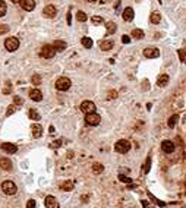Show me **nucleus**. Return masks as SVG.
<instances>
[{
  "label": "nucleus",
  "mask_w": 186,
  "mask_h": 208,
  "mask_svg": "<svg viewBox=\"0 0 186 208\" xmlns=\"http://www.w3.org/2000/svg\"><path fill=\"white\" fill-rule=\"evenodd\" d=\"M5 48L8 51H16L19 48V40L16 37H9L5 40Z\"/></svg>",
  "instance_id": "f257e3e1"
},
{
  "label": "nucleus",
  "mask_w": 186,
  "mask_h": 208,
  "mask_svg": "<svg viewBox=\"0 0 186 208\" xmlns=\"http://www.w3.org/2000/svg\"><path fill=\"white\" fill-rule=\"evenodd\" d=\"M2 191H3L6 195H15V194L18 192V188H16V185H15L12 180H5V182L2 183Z\"/></svg>",
  "instance_id": "f03ea898"
},
{
  "label": "nucleus",
  "mask_w": 186,
  "mask_h": 208,
  "mask_svg": "<svg viewBox=\"0 0 186 208\" xmlns=\"http://www.w3.org/2000/svg\"><path fill=\"white\" fill-rule=\"evenodd\" d=\"M70 87H72V82H70L69 78L62 76V78H59V79L56 81V88H57L59 91H67Z\"/></svg>",
  "instance_id": "7ed1b4c3"
},
{
  "label": "nucleus",
  "mask_w": 186,
  "mask_h": 208,
  "mask_svg": "<svg viewBox=\"0 0 186 208\" xmlns=\"http://www.w3.org/2000/svg\"><path fill=\"white\" fill-rule=\"evenodd\" d=\"M114 150L117 151V153L120 154H126L129 150H131V142L129 141H126V139H120V141H117L116 145H114Z\"/></svg>",
  "instance_id": "20e7f679"
},
{
  "label": "nucleus",
  "mask_w": 186,
  "mask_h": 208,
  "mask_svg": "<svg viewBox=\"0 0 186 208\" xmlns=\"http://www.w3.org/2000/svg\"><path fill=\"white\" fill-rule=\"evenodd\" d=\"M85 122H87V125H89V126H97V125H100V122H101V117H100V114H97L95 111L87 113L85 114Z\"/></svg>",
  "instance_id": "39448f33"
},
{
  "label": "nucleus",
  "mask_w": 186,
  "mask_h": 208,
  "mask_svg": "<svg viewBox=\"0 0 186 208\" xmlns=\"http://www.w3.org/2000/svg\"><path fill=\"white\" fill-rule=\"evenodd\" d=\"M56 54V50L53 45H50V44H45L43 45V48H41V51H40V56L44 57V59H53Z\"/></svg>",
  "instance_id": "423d86ee"
},
{
  "label": "nucleus",
  "mask_w": 186,
  "mask_h": 208,
  "mask_svg": "<svg viewBox=\"0 0 186 208\" xmlns=\"http://www.w3.org/2000/svg\"><path fill=\"white\" fill-rule=\"evenodd\" d=\"M144 56L148 57V59H157L160 56V50L155 48V47H148V48L144 50Z\"/></svg>",
  "instance_id": "0eeeda50"
},
{
  "label": "nucleus",
  "mask_w": 186,
  "mask_h": 208,
  "mask_svg": "<svg viewBox=\"0 0 186 208\" xmlns=\"http://www.w3.org/2000/svg\"><path fill=\"white\" fill-rule=\"evenodd\" d=\"M81 110L87 114V113H92V111H95V104L92 103V101H89V100H87V101H84L82 104H81Z\"/></svg>",
  "instance_id": "6e6552de"
},
{
  "label": "nucleus",
  "mask_w": 186,
  "mask_h": 208,
  "mask_svg": "<svg viewBox=\"0 0 186 208\" xmlns=\"http://www.w3.org/2000/svg\"><path fill=\"white\" fill-rule=\"evenodd\" d=\"M19 5H21L22 9L26 12H31L35 9V0H21Z\"/></svg>",
  "instance_id": "1a4fd4ad"
},
{
  "label": "nucleus",
  "mask_w": 186,
  "mask_h": 208,
  "mask_svg": "<svg viewBox=\"0 0 186 208\" xmlns=\"http://www.w3.org/2000/svg\"><path fill=\"white\" fill-rule=\"evenodd\" d=\"M56 13H57V9H56L53 5H47L43 9V15L45 18H54Z\"/></svg>",
  "instance_id": "9d476101"
},
{
  "label": "nucleus",
  "mask_w": 186,
  "mask_h": 208,
  "mask_svg": "<svg viewBox=\"0 0 186 208\" xmlns=\"http://www.w3.org/2000/svg\"><path fill=\"white\" fill-rule=\"evenodd\" d=\"M0 147H2V150H3L5 153H8V154H15L18 151V147H16L15 144H11V142H3Z\"/></svg>",
  "instance_id": "9b49d317"
},
{
  "label": "nucleus",
  "mask_w": 186,
  "mask_h": 208,
  "mask_svg": "<svg viewBox=\"0 0 186 208\" xmlns=\"http://www.w3.org/2000/svg\"><path fill=\"white\" fill-rule=\"evenodd\" d=\"M29 98L33 101H41L43 100V92L38 89V88H34L29 91Z\"/></svg>",
  "instance_id": "f8f14e48"
},
{
  "label": "nucleus",
  "mask_w": 186,
  "mask_h": 208,
  "mask_svg": "<svg viewBox=\"0 0 186 208\" xmlns=\"http://www.w3.org/2000/svg\"><path fill=\"white\" fill-rule=\"evenodd\" d=\"M161 150L167 154L173 153V151H175V144L172 142V141H163V142H161Z\"/></svg>",
  "instance_id": "ddd939ff"
},
{
  "label": "nucleus",
  "mask_w": 186,
  "mask_h": 208,
  "mask_svg": "<svg viewBox=\"0 0 186 208\" xmlns=\"http://www.w3.org/2000/svg\"><path fill=\"white\" fill-rule=\"evenodd\" d=\"M31 131H33V136L34 138H40L43 135V126L40 123H34L31 126Z\"/></svg>",
  "instance_id": "4468645a"
},
{
  "label": "nucleus",
  "mask_w": 186,
  "mask_h": 208,
  "mask_svg": "<svg viewBox=\"0 0 186 208\" xmlns=\"http://www.w3.org/2000/svg\"><path fill=\"white\" fill-rule=\"evenodd\" d=\"M133 16H135V13H133V9H132V8H126V9L123 11V13H122V18H123L126 22H131L132 19H133Z\"/></svg>",
  "instance_id": "2eb2a0df"
},
{
  "label": "nucleus",
  "mask_w": 186,
  "mask_h": 208,
  "mask_svg": "<svg viewBox=\"0 0 186 208\" xmlns=\"http://www.w3.org/2000/svg\"><path fill=\"white\" fill-rule=\"evenodd\" d=\"M45 207L47 208H59V204H57V199L54 197H47L45 201H44Z\"/></svg>",
  "instance_id": "dca6fc26"
},
{
  "label": "nucleus",
  "mask_w": 186,
  "mask_h": 208,
  "mask_svg": "<svg viewBox=\"0 0 186 208\" xmlns=\"http://www.w3.org/2000/svg\"><path fill=\"white\" fill-rule=\"evenodd\" d=\"M0 169H3V170H12V161L9 158H6V157H3V158H0Z\"/></svg>",
  "instance_id": "f3484780"
},
{
  "label": "nucleus",
  "mask_w": 186,
  "mask_h": 208,
  "mask_svg": "<svg viewBox=\"0 0 186 208\" xmlns=\"http://www.w3.org/2000/svg\"><path fill=\"white\" fill-rule=\"evenodd\" d=\"M113 45H114V41L113 40H104V41L100 43L101 50H110V48H113Z\"/></svg>",
  "instance_id": "a211bd4d"
},
{
  "label": "nucleus",
  "mask_w": 186,
  "mask_h": 208,
  "mask_svg": "<svg viewBox=\"0 0 186 208\" xmlns=\"http://www.w3.org/2000/svg\"><path fill=\"white\" fill-rule=\"evenodd\" d=\"M167 82H169V75H167V73L160 75V78L157 79V85H158V87H166Z\"/></svg>",
  "instance_id": "6ab92c4d"
},
{
  "label": "nucleus",
  "mask_w": 186,
  "mask_h": 208,
  "mask_svg": "<svg viewBox=\"0 0 186 208\" xmlns=\"http://www.w3.org/2000/svg\"><path fill=\"white\" fill-rule=\"evenodd\" d=\"M53 47H54L56 51H63L66 48V43L65 41H62V40H56L54 44H53Z\"/></svg>",
  "instance_id": "aec40b11"
},
{
  "label": "nucleus",
  "mask_w": 186,
  "mask_h": 208,
  "mask_svg": "<svg viewBox=\"0 0 186 208\" xmlns=\"http://www.w3.org/2000/svg\"><path fill=\"white\" fill-rule=\"evenodd\" d=\"M106 28H107V35H111V34L116 33L117 25H116L114 22H107V23H106Z\"/></svg>",
  "instance_id": "412c9836"
},
{
  "label": "nucleus",
  "mask_w": 186,
  "mask_h": 208,
  "mask_svg": "<svg viewBox=\"0 0 186 208\" xmlns=\"http://www.w3.org/2000/svg\"><path fill=\"white\" fill-rule=\"evenodd\" d=\"M132 37H133L135 40H142L144 38V31L142 29H139V28H135V29L132 31Z\"/></svg>",
  "instance_id": "4be33fe9"
},
{
  "label": "nucleus",
  "mask_w": 186,
  "mask_h": 208,
  "mask_svg": "<svg viewBox=\"0 0 186 208\" xmlns=\"http://www.w3.org/2000/svg\"><path fill=\"white\" fill-rule=\"evenodd\" d=\"M150 21L153 22V23H160V21H161V15H160L158 12H154V13H151V16H150Z\"/></svg>",
  "instance_id": "5701e85b"
},
{
  "label": "nucleus",
  "mask_w": 186,
  "mask_h": 208,
  "mask_svg": "<svg viewBox=\"0 0 186 208\" xmlns=\"http://www.w3.org/2000/svg\"><path fill=\"white\" fill-rule=\"evenodd\" d=\"M81 43H82V45H84L85 48H91V47H92V40H91L89 37H84V38L81 40Z\"/></svg>",
  "instance_id": "b1692460"
},
{
  "label": "nucleus",
  "mask_w": 186,
  "mask_h": 208,
  "mask_svg": "<svg viewBox=\"0 0 186 208\" xmlns=\"http://www.w3.org/2000/svg\"><path fill=\"white\" fill-rule=\"evenodd\" d=\"M62 189L63 191H72L73 189V180H66L65 183H62Z\"/></svg>",
  "instance_id": "393cba45"
},
{
  "label": "nucleus",
  "mask_w": 186,
  "mask_h": 208,
  "mask_svg": "<svg viewBox=\"0 0 186 208\" xmlns=\"http://www.w3.org/2000/svg\"><path fill=\"white\" fill-rule=\"evenodd\" d=\"M29 117H31V119H33V120H40V119H41V116H40V113H38V111H37V110L35 109H31L29 110Z\"/></svg>",
  "instance_id": "a878e982"
},
{
  "label": "nucleus",
  "mask_w": 186,
  "mask_h": 208,
  "mask_svg": "<svg viewBox=\"0 0 186 208\" xmlns=\"http://www.w3.org/2000/svg\"><path fill=\"white\" fill-rule=\"evenodd\" d=\"M177 120H179V114H173L170 119H169V122H167V125L170 126V128H175L176 123H177Z\"/></svg>",
  "instance_id": "bb28decb"
},
{
  "label": "nucleus",
  "mask_w": 186,
  "mask_h": 208,
  "mask_svg": "<svg viewBox=\"0 0 186 208\" xmlns=\"http://www.w3.org/2000/svg\"><path fill=\"white\" fill-rule=\"evenodd\" d=\"M6 12H8V6H6V3H5L3 0H0V18L5 16Z\"/></svg>",
  "instance_id": "cd10ccee"
},
{
  "label": "nucleus",
  "mask_w": 186,
  "mask_h": 208,
  "mask_svg": "<svg viewBox=\"0 0 186 208\" xmlns=\"http://www.w3.org/2000/svg\"><path fill=\"white\" fill-rule=\"evenodd\" d=\"M103 169H104V167H103V164H100V163H95V164L92 166V170H94V173H97V175L103 172Z\"/></svg>",
  "instance_id": "c85d7f7f"
},
{
  "label": "nucleus",
  "mask_w": 186,
  "mask_h": 208,
  "mask_svg": "<svg viewBox=\"0 0 186 208\" xmlns=\"http://www.w3.org/2000/svg\"><path fill=\"white\" fill-rule=\"evenodd\" d=\"M76 18H78V21H81V22H85V21L88 19L87 15H85L84 12H81V11H79V12L76 13Z\"/></svg>",
  "instance_id": "c756f323"
},
{
  "label": "nucleus",
  "mask_w": 186,
  "mask_h": 208,
  "mask_svg": "<svg viewBox=\"0 0 186 208\" xmlns=\"http://www.w3.org/2000/svg\"><path fill=\"white\" fill-rule=\"evenodd\" d=\"M33 84L34 85H40V84H41V76H40V75H34L33 76Z\"/></svg>",
  "instance_id": "7c9ffc66"
},
{
  "label": "nucleus",
  "mask_w": 186,
  "mask_h": 208,
  "mask_svg": "<svg viewBox=\"0 0 186 208\" xmlns=\"http://www.w3.org/2000/svg\"><path fill=\"white\" fill-rule=\"evenodd\" d=\"M179 57L183 63H186V50H179Z\"/></svg>",
  "instance_id": "2f4dec72"
},
{
  "label": "nucleus",
  "mask_w": 186,
  "mask_h": 208,
  "mask_svg": "<svg viewBox=\"0 0 186 208\" xmlns=\"http://www.w3.org/2000/svg\"><path fill=\"white\" fill-rule=\"evenodd\" d=\"M119 179H120L123 183H131V182H132V179H129V177H126V176H123V175L119 176Z\"/></svg>",
  "instance_id": "473e14b6"
},
{
  "label": "nucleus",
  "mask_w": 186,
  "mask_h": 208,
  "mask_svg": "<svg viewBox=\"0 0 186 208\" xmlns=\"http://www.w3.org/2000/svg\"><path fill=\"white\" fill-rule=\"evenodd\" d=\"M13 103H15V104H18V106H21V104H23V100H22L21 97H18V95H16V97H13Z\"/></svg>",
  "instance_id": "72a5a7b5"
},
{
  "label": "nucleus",
  "mask_w": 186,
  "mask_h": 208,
  "mask_svg": "<svg viewBox=\"0 0 186 208\" xmlns=\"http://www.w3.org/2000/svg\"><path fill=\"white\" fill-rule=\"evenodd\" d=\"M15 113V106L12 104V106H9L8 107V111H6V116H11V114H13Z\"/></svg>",
  "instance_id": "f704fd0d"
},
{
  "label": "nucleus",
  "mask_w": 186,
  "mask_h": 208,
  "mask_svg": "<svg viewBox=\"0 0 186 208\" xmlns=\"http://www.w3.org/2000/svg\"><path fill=\"white\" fill-rule=\"evenodd\" d=\"M91 21L94 22V23H101V22H103V18H101V16H92Z\"/></svg>",
  "instance_id": "c9c22d12"
},
{
  "label": "nucleus",
  "mask_w": 186,
  "mask_h": 208,
  "mask_svg": "<svg viewBox=\"0 0 186 208\" xmlns=\"http://www.w3.org/2000/svg\"><path fill=\"white\" fill-rule=\"evenodd\" d=\"M9 31V26L8 25H0V34H6Z\"/></svg>",
  "instance_id": "e433bc0d"
},
{
  "label": "nucleus",
  "mask_w": 186,
  "mask_h": 208,
  "mask_svg": "<svg viewBox=\"0 0 186 208\" xmlns=\"http://www.w3.org/2000/svg\"><path fill=\"white\" fill-rule=\"evenodd\" d=\"M35 205H37V204H35V201H34V199H29V201L26 202V207H28V208H35Z\"/></svg>",
  "instance_id": "4c0bfd02"
},
{
  "label": "nucleus",
  "mask_w": 186,
  "mask_h": 208,
  "mask_svg": "<svg viewBox=\"0 0 186 208\" xmlns=\"http://www.w3.org/2000/svg\"><path fill=\"white\" fill-rule=\"evenodd\" d=\"M122 43H123V44H129V43H131V38H129L128 35H123V37H122Z\"/></svg>",
  "instance_id": "58836bf2"
},
{
  "label": "nucleus",
  "mask_w": 186,
  "mask_h": 208,
  "mask_svg": "<svg viewBox=\"0 0 186 208\" xmlns=\"http://www.w3.org/2000/svg\"><path fill=\"white\" fill-rule=\"evenodd\" d=\"M145 173H148L150 172V158H148V161H147V166H145V170H144Z\"/></svg>",
  "instance_id": "ea45409f"
},
{
  "label": "nucleus",
  "mask_w": 186,
  "mask_h": 208,
  "mask_svg": "<svg viewBox=\"0 0 186 208\" xmlns=\"http://www.w3.org/2000/svg\"><path fill=\"white\" fill-rule=\"evenodd\" d=\"M11 2H13V3H19L21 0H11Z\"/></svg>",
  "instance_id": "a19ab883"
},
{
  "label": "nucleus",
  "mask_w": 186,
  "mask_h": 208,
  "mask_svg": "<svg viewBox=\"0 0 186 208\" xmlns=\"http://www.w3.org/2000/svg\"><path fill=\"white\" fill-rule=\"evenodd\" d=\"M158 2H160V5H161V0H158Z\"/></svg>",
  "instance_id": "79ce46f5"
},
{
  "label": "nucleus",
  "mask_w": 186,
  "mask_h": 208,
  "mask_svg": "<svg viewBox=\"0 0 186 208\" xmlns=\"http://www.w3.org/2000/svg\"><path fill=\"white\" fill-rule=\"evenodd\" d=\"M185 188H186V182H185Z\"/></svg>",
  "instance_id": "37998d69"
}]
</instances>
